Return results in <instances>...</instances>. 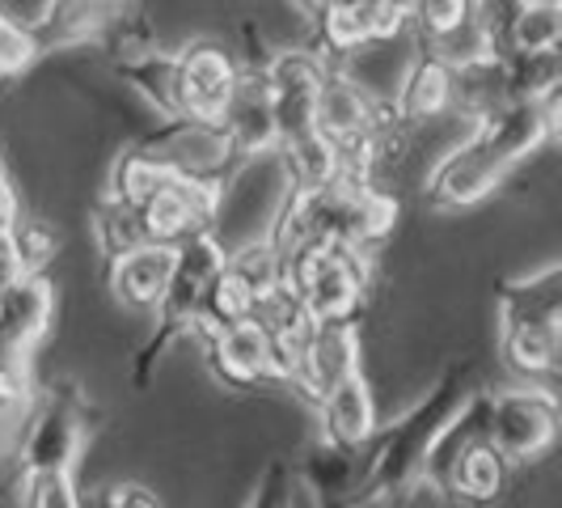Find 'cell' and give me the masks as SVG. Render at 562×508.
Returning a JSON list of instances; mask_svg holds the SVG:
<instances>
[{"mask_svg": "<svg viewBox=\"0 0 562 508\" xmlns=\"http://www.w3.org/2000/svg\"><path fill=\"white\" fill-rule=\"evenodd\" d=\"M474 361H452L436 386L415 398L397 420L376 423V432L364 441L356 457V479L335 508H372V505H402L427 483V462L436 445L449 437L457 416L474 395Z\"/></svg>", "mask_w": 562, "mask_h": 508, "instance_id": "obj_1", "label": "cell"}, {"mask_svg": "<svg viewBox=\"0 0 562 508\" xmlns=\"http://www.w3.org/2000/svg\"><path fill=\"white\" fill-rule=\"evenodd\" d=\"M554 123H559V102H504L495 111L474 119V128L461 141L440 153V162L431 166L423 196L440 212H461L474 208L491 196L495 187H504L507 174L525 166L537 148L554 141Z\"/></svg>", "mask_w": 562, "mask_h": 508, "instance_id": "obj_2", "label": "cell"}, {"mask_svg": "<svg viewBox=\"0 0 562 508\" xmlns=\"http://www.w3.org/2000/svg\"><path fill=\"white\" fill-rule=\"evenodd\" d=\"M292 191L296 187H292V174L283 166L280 148L237 157L216 183L207 238L225 251V258L233 251L254 246V242H267Z\"/></svg>", "mask_w": 562, "mask_h": 508, "instance_id": "obj_3", "label": "cell"}, {"mask_svg": "<svg viewBox=\"0 0 562 508\" xmlns=\"http://www.w3.org/2000/svg\"><path fill=\"white\" fill-rule=\"evenodd\" d=\"M221 267H225V251H221L207 233H199V238L178 246L166 297H161L157 310H153L157 327H153V335L144 339V347L136 352V361H132V386H136V390H144V386L153 382L161 356H166L178 339L195 335L199 306H203V297H207V288H212Z\"/></svg>", "mask_w": 562, "mask_h": 508, "instance_id": "obj_4", "label": "cell"}, {"mask_svg": "<svg viewBox=\"0 0 562 508\" xmlns=\"http://www.w3.org/2000/svg\"><path fill=\"white\" fill-rule=\"evenodd\" d=\"M283 288L301 301L310 322H360L368 301V254L317 242L280 267Z\"/></svg>", "mask_w": 562, "mask_h": 508, "instance_id": "obj_5", "label": "cell"}, {"mask_svg": "<svg viewBox=\"0 0 562 508\" xmlns=\"http://www.w3.org/2000/svg\"><path fill=\"white\" fill-rule=\"evenodd\" d=\"M93 437V407L89 398L59 382V386H38L34 411L18 445V475L34 471H77L85 445Z\"/></svg>", "mask_w": 562, "mask_h": 508, "instance_id": "obj_6", "label": "cell"}, {"mask_svg": "<svg viewBox=\"0 0 562 508\" xmlns=\"http://www.w3.org/2000/svg\"><path fill=\"white\" fill-rule=\"evenodd\" d=\"M482 441L507 466H525L554 450L559 441V395L550 386H512L486 390L482 407Z\"/></svg>", "mask_w": 562, "mask_h": 508, "instance_id": "obj_7", "label": "cell"}, {"mask_svg": "<svg viewBox=\"0 0 562 508\" xmlns=\"http://www.w3.org/2000/svg\"><path fill=\"white\" fill-rule=\"evenodd\" d=\"M136 148L173 178H199V183H221V174L237 162L221 123H203L187 114L157 119V128L140 136Z\"/></svg>", "mask_w": 562, "mask_h": 508, "instance_id": "obj_8", "label": "cell"}, {"mask_svg": "<svg viewBox=\"0 0 562 508\" xmlns=\"http://www.w3.org/2000/svg\"><path fill=\"white\" fill-rule=\"evenodd\" d=\"M364 373L360 365V322H317L296 352V365L283 386H292L310 407H317L347 377Z\"/></svg>", "mask_w": 562, "mask_h": 508, "instance_id": "obj_9", "label": "cell"}, {"mask_svg": "<svg viewBox=\"0 0 562 508\" xmlns=\"http://www.w3.org/2000/svg\"><path fill=\"white\" fill-rule=\"evenodd\" d=\"M212 199H216V183H199V178H173L144 199L136 208V225H140L144 242L153 246H182L199 233H207L212 221Z\"/></svg>", "mask_w": 562, "mask_h": 508, "instance_id": "obj_10", "label": "cell"}, {"mask_svg": "<svg viewBox=\"0 0 562 508\" xmlns=\"http://www.w3.org/2000/svg\"><path fill=\"white\" fill-rule=\"evenodd\" d=\"M173 68H178V114L216 123L233 98V85L241 77L233 56L221 43L199 38V43H187L182 52H173Z\"/></svg>", "mask_w": 562, "mask_h": 508, "instance_id": "obj_11", "label": "cell"}, {"mask_svg": "<svg viewBox=\"0 0 562 508\" xmlns=\"http://www.w3.org/2000/svg\"><path fill=\"white\" fill-rule=\"evenodd\" d=\"M119 26V9L111 0H43V9L26 22V38L38 56L77 52Z\"/></svg>", "mask_w": 562, "mask_h": 508, "instance_id": "obj_12", "label": "cell"}, {"mask_svg": "<svg viewBox=\"0 0 562 508\" xmlns=\"http://www.w3.org/2000/svg\"><path fill=\"white\" fill-rule=\"evenodd\" d=\"M34 356L13 347L0 335V496L9 487H18V445L38 398V382H34Z\"/></svg>", "mask_w": 562, "mask_h": 508, "instance_id": "obj_13", "label": "cell"}, {"mask_svg": "<svg viewBox=\"0 0 562 508\" xmlns=\"http://www.w3.org/2000/svg\"><path fill=\"white\" fill-rule=\"evenodd\" d=\"M207 339V365L212 373L233 386V390H254V386H267L276 382L280 386V365H276V352H271V339L258 322H233L221 327Z\"/></svg>", "mask_w": 562, "mask_h": 508, "instance_id": "obj_14", "label": "cell"}, {"mask_svg": "<svg viewBox=\"0 0 562 508\" xmlns=\"http://www.w3.org/2000/svg\"><path fill=\"white\" fill-rule=\"evenodd\" d=\"M381 114H385V107L372 102L342 68H330L326 81L317 85L313 123H317V132L335 144L338 153H347L351 144H360L364 136H372V128L381 123Z\"/></svg>", "mask_w": 562, "mask_h": 508, "instance_id": "obj_15", "label": "cell"}, {"mask_svg": "<svg viewBox=\"0 0 562 508\" xmlns=\"http://www.w3.org/2000/svg\"><path fill=\"white\" fill-rule=\"evenodd\" d=\"M457 107V77L445 64H436L431 56L415 52V59L406 64L402 81L394 85L385 114L394 119L402 132H415L423 123H436Z\"/></svg>", "mask_w": 562, "mask_h": 508, "instance_id": "obj_16", "label": "cell"}, {"mask_svg": "<svg viewBox=\"0 0 562 508\" xmlns=\"http://www.w3.org/2000/svg\"><path fill=\"white\" fill-rule=\"evenodd\" d=\"M499 335L504 331H562V267L546 263L533 276L499 288Z\"/></svg>", "mask_w": 562, "mask_h": 508, "instance_id": "obj_17", "label": "cell"}, {"mask_svg": "<svg viewBox=\"0 0 562 508\" xmlns=\"http://www.w3.org/2000/svg\"><path fill=\"white\" fill-rule=\"evenodd\" d=\"M216 123H221V132L228 136L237 157L276 148V107H271V89L262 81V68H241V77L233 85V98Z\"/></svg>", "mask_w": 562, "mask_h": 508, "instance_id": "obj_18", "label": "cell"}, {"mask_svg": "<svg viewBox=\"0 0 562 508\" xmlns=\"http://www.w3.org/2000/svg\"><path fill=\"white\" fill-rule=\"evenodd\" d=\"M56 318V280L47 272H30L13 288L0 292V335L34 356Z\"/></svg>", "mask_w": 562, "mask_h": 508, "instance_id": "obj_19", "label": "cell"}, {"mask_svg": "<svg viewBox=\"0 0 562 508\" xmlns=\"http://www.w3.org/2000/svg\"><path fill=\"white\" fill-rule=\"evenodd\" d=\"M173 258H178V246H153V242L111 258L106 284H111L114 301H123L132 310H157V301L169 288V276H173Z\"/></svg>", "mask_w": 562, "mask_h": 508, "instance_id": "obj_20", "label": "cell"}, {"mask_svg": "<svg viewBox=\"0 0 562 508\" xmlns=\"http://www.w3.org/2000/svg\"><path fill=\"white\" fill-rule=\"evenodd\" d=\"M313 411L322 420V441L342 453H360L368 437L376 432V402H372L364 373H356L342 386H335Z\"/></svg>", "mask_w": 562, "mask_h": 508, "instance_id": "obj_21", "label": "cell"}, {"mask_svg": "<svg viewBox=\"0 0 562 508\" xmlns=\"http://www.w3.org/2000/svg\"><path fill=\"white\" fill-rule=\"evenodd\" d=\"M114 73L157 111V119H173L178 114V68H173V52L148 47V43L144 47H127V56H119Z\"/></svg>", "mask_w": 562, "mask_h": 508, "instance_id": "obj_22", "label": "cell"}, {"mask_svg": "<svg viewBox=\"0 0 562 508\" xmlns=\"http://www.w3.org/2000/svg\"><path fill=\"white\" fill-rule=\"evenodd\" d=\"M562 43V4L559 0H520L507 18L499 56H541L559 52Z\"/></svg>", "mask_w": 562, "mask_h": 508, "instance_id": "obj_23", "label": "cell"}, {"mask_svg": "<svg viewBox=\"0 0 562 508\" xmlns=\"http://www.w3.org/2000/svg\"><path fill=\"white\" fill-rule=\"evenodd\" d=\"M562 85V59L559 52H541V56H499V89L504 102H559Z\"/></svg>", "mask_w": 562, "mask_h": 508, "instance_id": "obj_24", "label": "cell"}, {"mask_svg": "<svg viewBox=\"0 0 562 508\" xmlns=\"http://www.w3.org/2000/svg\"><path fill=\"white\" fill-rule=\"evenodd\" d=\"M169 174L153 157H144L136 144H127L119 157H114L111 166V178H106V199L111 203H119V208H140L144 199L153 196L161 183H166Z\"/></svg>", "mask_w": 562, "mask_h": 508, "instance_id": "obj_25", "label": "cell"}, {"mask_svg": "<svg viewBox=\"0 0 562 508\" xmlns=\"http://www.w3.org/2000/svg\"><path fill=\"white\" fill-rule=\"evenodd\" d=\"M89 229H93V242H98V251H102L106 263L119 258V254L144 246V233H140V225H136V212H132V208H119V203H111V199H102V203L93 208Z\"/></svg>", "mask_w": 562, "mask_h": 508, "instance_id": "obj_26", "label": "cell"}, {"mask_svg": "<svg viewBox=\"0 0 562 508\" xmlns=\"http://www.w3.org/2000/svg\"><path fill=\"white\" fill-rule=\"evenodd\" d=\"M22 508H85L77 492V471H34L18 475Z\"/></svg>", "mask_w": 562, "mask_h": 508, "instance_id": "obj_27", "label": "cell"}, {"mask_svg": "<svg viewBox=\"0 0 562 508\" xmlns=\"http://www.w3.org/2000/svg\"><path fill=\"white\" fill-rule=\"evenodd\" d=\"M465 13H470V0H415L411 34H415V43L436 38V34H445V30L457 26Z\"/></svg>", "mask_w": 562, "mask_h": 508, "instance_id": "obj_28", "label": "cell"}, {"mask_svg": "<svg viewBox=\"0 0 562 508\" xmlns=\"http://www.w3.org/2000/svg\"><path fill=\"white\" fill-rule=\"evenodd\" d=\"M30 59H34V47L26 38V22H18L9 9H0V81L18 77Z\"/></svg>", "mask_w": 562, "mask_h": 508, "instance_id": "obj_29", "label": "cell"}, {"mask_svg": "<svg viewBox=\"0 0 562 508\" xmlns=\"http://www.w3.org/2000/svg\"><path fill=\"white\" fill-rule=\"evenodd\" d=\"M89 508H166L157 500V492H148L144 483H106L98 496H93V505Z\"/></svg>", "mask_w": 562, "mask_h": 508, "instance_id": "obj_30", "label": "cell"}, {"mask_svg": "<svg viewBox=\"0 0 562 508\" xmlns=\"http://www.w3.org/2000/svg\"><path fill=\"white\" fill-rule=\"evenodd\" d=\"M18 217H22V208H18V191H13L9 174H4V166H0V229H9Z\"/></svg>", "mask_w": 562, "mask_h": 508, "instance_id": "obj_31", "label": "cell"}, {"mask_svg": "<svg viewBox=\"0 0 562 508\" xmlns=\"http://www.w3.org/2000/svg\"><path fill=\"white\" fill-rule=\"evenodd\" d=\"M296 4H301V9H305V13H317V9H322V4H326V0H296Z\"/></svg>", "mask_w": 562, "mask_h": 508, "instance_id": "obj_32", "label": "cell"}, {"mask_svg": "<svg viewBox=\"0 0 562 508\" xmlns=\"http://www.w3.org/2000/svg\"><path fill=\"white\" fill-rule=\"evenodd\" d=\"M111 4H114V9H123V4H127V0H111Z\"/></svg>", "mask_w": 562, "mask_h": 508, "instance_id": "obj_33", "label": "cell"}]
</instances>
